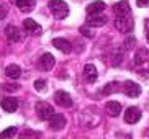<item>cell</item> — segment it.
<instances>
[{
  "mask_svg": "<svg viewBox=\"0 0 149 139\" xmlns=\"http://www.w3.org/2000/svg\"><path fill=\"white\" fill-rule=\"evenodd\" d=\"M53 46L56 49H59V51L66 52V54H69V52L72 51V44H70L67 39H64V38H54L53 39Z\"/></svg>",
  "mask_w": 149,
  "mask_h": 139,
  "instance_id": "12",
  "label": "cell"
},
{
  "mask_svg": "<svg viewBox=\"0 0 149 139\" xmlns=\"http://www.w3.org/2000/svg\"><path fill=\"white\" fill-rule=\"evenodd\" d=\"M118 90V85H116V82H110L107 83L105 87L100 90V93H103V95H108V93H113V92Z\"/></svg>",
  "mask_w": 149,
  "mask_h": 139,
  "instance_id": "21",
  "label": "cell"
},
{
  "mask_svg": "<svg viewBox=\"0 0 149 139\" xmlns=\"http://www.w3.org/2000/svg\"><path fill=\"white\" fill-rule=\"evenodd\" d=\"M136 3H138V7H149V0H136Z\"/></svg>",
  "mask_w": 149,
  "mask_h": 139,
  "instance_id": "28",
  "label": "cell"
},
{
  "mask_svg": "<svg viewBox=\"0 0 149 139\" xmlns=\"http://www.w3.org/2000/svg\"><path fill=\"white\" fill-rule=\"evenodd\" d=\"M141 120V110L138 106H130V108L125 111V121L130 123V124H134Z\"/></svg>",
  "mask_w": 149,
  "mask_h": 139,
  "instance_id": "6",
  "label": "cell"
},
{
  "mask_svg": "<svg viewBox=\"0 0 149 139\" xmlns=\"http://www.w3.org/2000/svg\"><path fill=\"white\" fill-rule=\"evenodd\" d=\"M2 88H3V90H7V92H15V90H18V88H20V85H17V83H15V85H7V83H3V85H2Z\"/></svg>",
  "mask_w": 149,
  "mask_h": 139,
  "instance_id": "26",
  "label": "cell"
},
{
  "mask_svg": "<svg viewBox=\"0 0 149 139\" xmlns=\"http://www.w3.org/2000/svg\"><path fill=\"white\" fill-rule=\"evenodd\" d=\"M146 56H148V49H146V48H139L138 51H136V54H134V64L136 65L144 64Z\"/></svg>",
  "mask_w": 149,
  "mask_h": 139,
  "instance_id": "19",
  "label": "cell"
},
{
  "mask_svg": "<svg viewBox=\"0 0 149 139\" xmlns=\"http://www.w3.org/2000/svg\"><path fill=\"white\" fill-rule=\"evenodd\" d=\"M66 123H67V120H66L64 115H59V113L56 115V113H54L53 118L49 120V126H51V129L59 131V129H62V128L66 126Z\"/></svg>",
  "mask_w": 149,
  "mask_h": 139,
  "instance_id": "11",
  "label": "cell"
},
{
  "mask_svg": "<svg viewBox=\"0 0 149 139\" xmlns=\"http://www.w3.org/2000/svg\"><path fill=\"white\" fill-rule=\"evenodd\" d=\"M105 2H102V0H95V2H92L90 5H87V13L90 15V17H93V15H100L103 10H105Z\"/></svg>",
  "mask_w": 149,
  "mask_h": 139,
  "instance_id": "13",
  "label": "cell"
},
{
  "mask_svg": "<svg viewBox=\"0 0 149 139\" xmlns=\"http://www.w3.org/2000/svg\"><path fill=\"white\" fill-rule=\"evenodd\" d=\"M115 26H116V30L121 31V33H130L133 30V18H131V8H130V3L121 0L118 3L115 5Z\"/></svg>",
  "mask_w": 149,
  "mask_h": 139,
  "instance_id": "1",
  "label": "cell"
},
{
  "mask_svg": "<svg viewBox=\"0 0 149 139\" xmlns=\"http://www.w3.org/2000/svg\"><path fill=\"white\" fill-rule=\"evenodd\" d=\"M5 36H7V41H10V43H18V41H22V31L13 25H8L5 28Z\"/></svg>",
  "mask_w": 149,
  "mask_h": 139,
  "instance_id": "8",
  "label": "cell"
},
{
  "mask_svg": "<svg viewBox=\"0 0 149 139\" xmlns=\"http://www.w3.org/2000/svg\"><path fill=\"white\" fill-rule=\"evenodd\" d=\"M54 64H56V59H54V56L51 52H44L40 57V62H38L41 70H51L54 67Z\"/></svg>",
  "mask_w": 149,
  "mask_h": 139,
  "instance_id": "5",
  "label": "cell"
},
{
  "mask_svg": "<svg viewBox=\"0 0 149 139\" xmlns=\"http://www.w3.org/2000/svg\"><path fill=\"white\" fill-rule=\"evenodd\" d=\"M15 134H17V128L10 126V128H7V129H3L0 133V139H10V138H13Z\"/></svg>",
  "mask_w": 149,
  "mask_h": 139,
  "instance_id": "20",
  "label": "cell"
},
{
  "mask_svg": "<svg viewBox=\"0 0 149 139\" xmlns=\"http://www.w3.org/2000/svg\"><path fill=\"white\" fill-rule=\"evenodd\" d=\"M49 10L57 20H64L69 15V5L64 0H51L49 2Z\"/></svg>",
  "mask_w": 149,
  "mask_h": 139,
  "instance_id": "2",
  "label": "cell"
},
{
  "mask_svg": "<svg viewBox=\"0 0 149 139\" xmlns=\"http://www.w3.org/2000/svg\"><path fill=\"white\" fill-rule=\"evenodd\" d=\"M35 88L38 92H44V90H46V80H43V79L36 80V82H35Z\"/></svg>",
  "mask_w": 149,
  "mask_h": 139,
  "instance_id": "23",
  "label": "cell"
},
{
  "mask_svg": "<svg viewBox=\"0 0 149 139\" xmlns=\"http://www.w3.org/2000/svg\"><path fill=\"white\" fill-rule=\"evenodd\" d=\"M0 106L7 111V113H13L18 110V100L13 97H5L3 100L0 101Z\"/></svg>",
  "mask_w": 149,
  "mask_h": 139,
  "instance_id": "10",
  "label": "cell"
},
{
  "mask_svg": "<svg viewBox=\"0 0 149 139\" xmlns=\"http://www.w3.org/2000/svg\"><path fill=\"white\" fill-rule=\"evenodd\" d=\"M15 5L18 7V10H22V12H31V10L35 8V0H12Z\"/></svg>",
  "mask_w": 149,
  "mask_h": 139,
  "instance_id": "16",
  "label": "cell"
},
{
  "mask_svg": "<svg viewBox=\"0 0 149 139\" xmlns=\"http://www.w3.org/2000/svg\"><path fill=\"white\" fill-rule=\"evenodd\" d=\"M105 111H107V115L108 116H118L120 113H121V105L118 103V101H115V100H111V101H107L105 103Z\"/></svg>",
  "mask_w": 149,
  "mask_h": 139,
  "instance_id": "15",
  "label": "cell"
},
{
  "mask_svg": "<svg viewBox=\"0 0 149 139\" xmlns=\"http://www.w3.org/2000/svg\"><path fill=\"white\" fill-rule=\"evenodd\" d=\"M133 46H134V38H130V39L125 41V48H126V49H131Z\"/></svg>",
  "mask_w": 149,
  "mask_h": 139,
  "instance_id": "27",
  "label": "cell"
},
{
  "mask_svg": "<svg viewBox=\"0 0 149 139\" xmlns=\"http://www.w3.org/2000/svg\"><path fill=\"white\" fill-rule=\"evenodd\" d=\"M36 113H38L40 120L49 121L54 115V108L48 103V101H38V103H36Z\"/></svg>",
  "mask_w": 149,
  "mask_h": 139,
  "instance_id": "3",
  "label": "cell"
},
{
  "mask_svg": "<svg viewBox=\"0 0 149 139\" xmlns=\"http://www.w3.org/2000/svg\"><path fill=\"white\" fill-rule=\"evenodd\" d=\"M35 136H38V133H35V131H31V129H26V131H23L22 133L20 138L22 139H36Z\"/></svg>",
  "mask_w": 149,
  "mask_h": 139,
  "instance_id": "22",
  "label": "cell"
},
{
  "mask_svg": "<svg viewBox=\"0 0 149 139\" xmlns=\"http://www.w3.org/2000/svg\"><path fill=\"white\" fill-rule=\"evenodd\" d=\"M108 22L105 15H93V17L87 18V23L90 26H103L105 23Z\"/></svg>",
  "mask_w": 149,
  "mask_h": 139,
  "instance_id": "18",
  "label": "cell"
},
{
  "mask_svg": "<svg viewBox=\"0 0 149 139\" xmlns=\"http://www.w3.org/2000/svg\"><path fill=\"white\" fill-rule=\"evenodd\" d=\"M123 92H125L128 97L136 98V97H139V95H141V87H139V83L133 82V80H128V82H125Z\"/></svg>",
  "mask_w": 149,
  "mask_h": 139,
  "instance_id": "7",
  "label": "cell"
},
{
  "mask_svg": "<svg viewBox=\"0 0 149 139\" xmlns=\"http://www.w3.org/2000/svg\"><path fill=\"white\" fill-rule=\"evenodd\" d=\"M80 33H82V36H85V38H92L93 36V33L88 30L87 26H82V28H80Z\"/></svg>",
  "mask_w": 149,
  "mask_h": 139,
  "instance_id": "25",
  "label": "cell"
},
{
  "mask_svg": "<svg viewBox=\"0 0 149 139\" xmlns=\"http://www.w3.org/2000/svg\"><path fill=\"white\" fill-rule=\"evenodd\" d=\"M7 13H8V5L2 3L0 5V20H3V18L7 17Z\"/></svg>",
  "mask_w": 149,
  "mask_h": 139,
  "instance_id": "24",
  "label": "cell"
},
{
  "mask_svg": "<svg viewBox=\"0 0 149 139\" xmlns=\"http://www.w3.org/2000/svg\"><path fill=\"white\" fill-rule=\"evenodd\" d=\"M23 28H25V31H28L30 35H40L41 33V26L38 25L35 20H31V18H25Z\"/></svg>",
  "mask_w": 149,
  "mask_h": 139,
  "instance_id": "14",
  "label": "cell"
},
{
  "mask_svg": "<svg viewBox=\"0 0 149 139\" xmlns=\"http://www.w3.org/2000/svg\"><path fill=\"white\" fill-rule=\"evenodd\" d=\"M54 101H56L59 106H62V108L72 106V98H70V95L64 90H57L56 93H54Z\"/></svg>",
  "mask_w": 149,
  "mask_h": 139,
  "instance_id": "4",
  "label": "cell"
},
{
  "mask_svg": "<svg viewBox=\"0 0 149 139\" xmlns=\"http://www.w3.org/2000/svg\"><path fill=\"white\" fill-rule=\"evenodd\" d=\"M5 74H7V77L12 79V80H17V79L22 77V69H20L17 64H10V65H7Z\"/></svg>",
  "mask_w": 149,
  "mask_h": 139,
  "instance_id": "17",
  "label": "cell"
},
{
  "mask_svg": "<svg viewBox=\"0 0 149 139\" xmlns=\"http://www.w3.org/2000/svg\"><path fill=\"white\" fill-rule=\"evenodd\" d=\"M97 79H98V72H97L95 65L87 64L84 67V80L87 83H93V82H97Z\"/></svg>",
  "mask_w": 149,
  "mask_h": 139,
  "instance_id": "9",
  "label": "cell"
},
{
  "mask_svg": "<svg viewBox=\"0 0 149 139\" xmlns=\"http://www.w3.org/2000/svg\"><path fill=\"white\" fill-rule=\"evenodd\" d=\"M146 39L149 43V22H146Z\"/></svg>",
  "mask_w": 149,
  "mask_h": 139,
  "instance_id": "29",
  "label": "cell"
}]
</instances>
